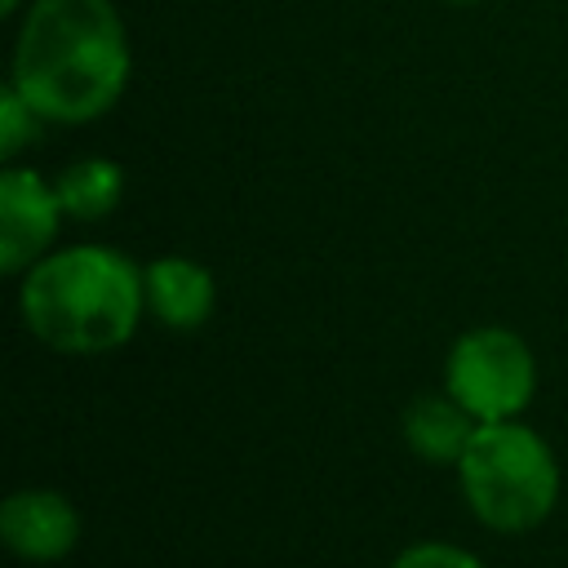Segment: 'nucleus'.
<instances>
[{
	"instance_id": "nucleus-1",
	"label": "nucleus",
	"mask_w": 568,
	"mask_h": 568,
	"mask_svg": "<svg viewBox=\"0 0 568 568\" xmlns=\"http://www.w3.org/2000/svg\"><path fill=\"white\" fill-rule=\"evenodd\" d=\"M133 49L115 0H31L18 18L9 84L44 124H93L129 89Z\"/></svg>"
},
{
	"instance_id": "nucleus-2",
	"label": "nucleus",
	"mask_w": 568,
	"mask_h": 568,
	"mask_svg": "<svg viewBox=\"0 0 568 568\" xmlns=\"http://www.w3.org/2000/svg\"><path fill=\"white\" fill-rule=\"evenodd\" d=\"M142 311V266L111 244L49 248L18 275L22 328L58 355H106L124 346Z\"/></svg>"
},
{
	"instance_id": "nucleus-3",
	"label": "nucleus",
	"mask_w": 568,
	"mask_h": 568,
	"mask_svg": "<svg viewBox=\"0 0 568 568\" xmlns=\"http://www.w3.org/2000/svg\"><path fill=\"white\" fill-rule=\"evenodd\" d=\"M453 470L470 515L493 532H532L559 501V462L519 417L479 422Z\"/></svg>"
},
{
	"instance_id": "nucleus-4",
	"label": "nucleus",
	"mask_w": 568,
	"mask_h": 568,
	"mask_svg": "<svg viewBox=\"0 0 568 568\" xmlns=\"http://www.w3.org/2000/svg\"><path fill=\"white\" fill-rule=\"evenodd\" d=\"M444 390L475 422L519 417L537 395V359L532 346L501 324L466 328L444 355Z\"/></svg>"
},
{
	"instance_id": "nucleus-5",
	"label": "nucleus",
	"mask_w": 568,
	"mask_h": 568,
	"mask_svg": "<svg viewBox=\"0 0 568 568\" xmlns=\"http://www.w3.org/2000/svg\"><path fill=\"white\" fill-rule=\"evenodd\" d=\"M67 209L58 200L53 178L36 173L31 164H4L0 173V271L22 275L49 248H58V231Z\"/></svg>"
},
{
	"instance_id": "nucleus-6",
	"label": "nucleus",
	"mask_w": 568,
	"mask_h": 568,
	"mask_svg": "<svg viewBox=\"0 0 568 568\" xmlns=\"http://www.w3.org/2000/svg\"><path fill=\"white\" fill-rule=\"evenodd\" d=\"M0 541L27 564H53L80 541V510L58 488H18L0 506Z\"/></svg>"
},
{
	"instance_id": "nucleus-7",
	"label": "nucleus",
	"mask_w": 568,
	"mask_h": 568,
	"mask_svg": "<svg viewBox=\"0 0 568 568\" xmlns=\"http://www.w3.org/2000/svg\"><path fill=\"white\" fill-rule=\"evenodd\" d=\"M142 284H146V315L173 333H191L213 315L217 302L213 271L186 253L151 257L142 266Z\"/></svg>"
},
{
	"instance_id": "nucleus-8",
	"label": "nucleus",
	"mask_w": 568,
	"mask_h": 568,
	"mask_svg": "<svg viewBox=\"0 0 568 568\" xmlns=\"http://www.w3.org/2000/svg\"><path fill=\"white\" fill-rule=\"evenodd\" d=\"M399 426H404V444L413 457H422L430 466H457L479 422L448 390H426V395L408 399Z\"/></svg>"
},
{
	"instance_id": "nucleus-9",
	"label": "nucleus",
	"mask_w": 568,
	"mask_h": 568,
	"mask_svg": "<svg viewBox=\"0 0 568 568\" xmlns=\"http://www.w3.org/2000/svg\"><path fill=\"white\" fill-rule=\"evenodd\" d=\"M58 200L71 222H102L124 200V169L106 155H80L53 178Z\"/></svg>"
},
{
	"instance_id": "nucleus-10",
	"label": "nucleus",
	"mask_w": 568,
	"mask_h": 568,
	"mask_svg": "<svg viewBox=\"0 0 568 568\" xmlns=\"http://www.w3.org/2000/svg\"><path fill=\"white\" fill-rule=\"evenodd\" d=\"M40 129H44V115L13 84H4L0 89V155H4V164H13L40 138Z\"/></svg>"
},
{
	"instance_id": "nucleus-11",
	"label": "nucleus",
	"mask_w": 568,
	"mask_h": 568,
	"mask_svg": "<svg viewBox=\"0 0 568 568\" xmlns=\"http://www.w3.org/2000/svg\"><path fill=\"white\" fill-rule=\"evenodd\" d=\"M390 568H488V564L453 541H413L390 559Z\"/></svg>"
},
{
	"instance_id": "nucleus-12",
	"label": "nucleus",
	"mask_w": 568,
	"mask_h": 568,
	"mask_svg": "<svg viewBox=\"0 0 568 568\" xmlns=\"http://www.w3.org/2000/svg\"><path fill=\"white\" fill-rule=\"evenodd\" d=\"M27 4H31V0H0V13H4V18H18Z\"/></svg>"
},
{
	"instance_id": "nucleus-13",
	"label": "nucleus",
	"mask_w": 568,
	"mask_h": 568,
	"mask_svg": "<svg viewBox=\"0 0 568 568\" xmlns=\"http://www.w3.org/2000/svg\"><path fill=\"white\" fill-rule=\"evenodd\" d=\"M439 4H457V9H470V4H488V0H439Z\"/></svg>"
}]
</instances>
